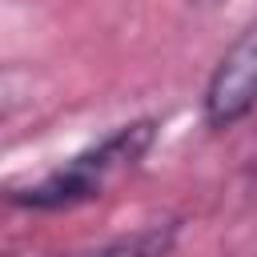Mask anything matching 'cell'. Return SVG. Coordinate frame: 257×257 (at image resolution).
Returning <instances> with one entry per match:
<instances>
[{
    "instance_id": "obj_1",
    "label": "cell",
    "mask_w": 257,
    "mask_h": 257,
    "mask_svg": "<svg viewBox=\"0 0 257 257\" xmlns=\"http://www.w3.org/2000/svg\"><path fill=\"white\" fill-rule=\"evenodd\" d=\"M157 137H161L157 116L124 120V124L108 128L100 141L72 153L68 161L52 165L48 173L8 185V201L20 209H36V213H56V209H76V205L100 201L120 177H128L149 157Z\"/></svg>"
},
{
    "instance_id": "obj_2",
    "label": "cell",
    "mask_w": 257,
    "mask_h": 257,
    "mask_svg": "<svg viewBox=\"0 0 257 257\" xmlns=\"http://www.w3.org/2000/svg\"><path fill=\"white\" fill-rule=\"evenodd\" d=\"M253 108H257V16L217 56L201 92V116L209 128H233Z\"/></svg>"
},
{
    "instance_id": "obj_3",
    "label": "cell",
    "mask_w": 257,
    "mask_h": 257,
    "mask_svg": "<svg viewBox=\"0 0 257 257\" xmlns=\"http://www.w3.org/2000/svg\"><path fill=\"white\" fill-rule=\"evenodd\" d=\"M177 237H181V221L169 217V221H153V225H141L133 233L108 237L100 245H84V249L60 253V257H169Z\"/></svg>"
},
{
    "instance_id": "obj_4",
    "label": "cell",
    "mask_w": 257,
    "mask_h": 257,
    "mask_svg": "<svg viewBox=\"0 0 257 257\" xmlns=\"http://www.w3.org/2000/svg\"><path fill=\"white\" fill-rule=\"evenodd\" d=\"M189 4H197V8H213V4H225V0H189Z\"/></svg>"
}]
</instances>
